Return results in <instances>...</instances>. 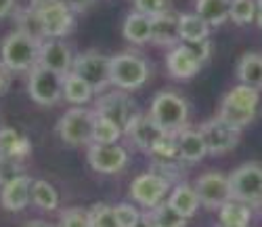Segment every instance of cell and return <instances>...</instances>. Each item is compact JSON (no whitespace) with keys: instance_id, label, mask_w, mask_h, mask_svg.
Masks as SVG:
<instances>
[{"instance_id":"obj_40","label":"cell","mask_w":262,"mask_h":227,"mask_svg":"<svg viewBox=\"0 0 262 227\" xmlns=\"http://www.w3.org/2000/svg\"><path fill=\"white\" fill-rule=\"evenodd\" d=\"M185 47L198 57V61L204 65L208 59H210V55H212V44H210V40H200V42H183Z\"/></svg>"},{"instance_id":"obj_43","label":"cell","mask_w":262,"mask_h":227,"mask_svg":"<svg viewBox=\"0 0 262 227\" xmlns=\"http://www.w3.org/2000/svg\"><path fill=\"white\" fill-rule=\"evenodd\" d=\"M7 74H5V70H3V67H0V95H3L5 93V88H7Z\"/></svg>"},{"instance_id":"obj_24","label":"cell","mask_w":262,"mask_h":227,"mask_svg":"<svg viewBox=\"0 0 262 227\" xmlns=\"http://www.w3.org/2000/svg\"><path fill=\"white\" fill-rule=\"evenodd\" d=\"M237 78L256 90L262 88V53H246L237 63Z\"/></svg>"},{"instance_id":"obj_20","label":"cell","mask_w":262,"mask_h":227,"mask_svg":"<svg viewBox=\"0 0 262 227\" xmlns=\"http://www.w3.org/2000/svg\"><path fill=\"white\" fill-rule=\"evenodd\" d=\"M151 42L158 47H179L181 32H179V15L164 13L151 17Z\"/></svg>"},{"instance_id":"obj_47","label":"cell","mask_w":262,"mask_h":227,"mask_svg":"<svg viewBox=\"0 0 262 227\" xmlns=\"http://www.w3.org/2000/svg\"><path fill=\"white\" fill-rule=\"evenodd\" d=\"M218 227H223V225H218Z\"/></svg>"},{"instance_id":"obj_6","label":"cell","mask_w":262,"mask_h":227,"mask_svg":"<svg viewBox=\"0 0 262 227\" xmlns=\"http://www.w3.org/2000/svg\"><path fill=\"white\" fill-rule=\"evenodd\" d=\"M149 78V63L141 55L120 53L112 57V84L122 90H137Z\"/></svg>"},{"instance_id":"obj_5","label":"cell","mask_w":262,"mask_h":227,"mask_svg":"<svg viewBox=\"0 0 262 227\" xmlns=\"http://www.w3.org/2000/svg\"><path fill=\"white\" fill-rule=\"evenodd\" d=\"M149 116L154 118L164 130L179 133L187 126L189 120V103L174 90H162L151 103Z\"/></svg>"},{"instance_id":"obj_48","label":"cell","mask_w":262,"mask_h":227,"mask_svg":"<svg viewBox=\"0 0 262 227\" xmlns=\"http://www.w3.org/2000/svg\"><path fill=\"white\" fill-rule=\"evenodd\" d=\"M260 206H262V204H260Z\"/></svg>"},{"instance_id":"obj_32","label":"cell","mask_w":262,"mask_h":227,"mask_svg":"<svg viewBox=\"0 0 262 227\" xmlns=\"http://www.w3.org/2000/svg\"><path fill=\"white\" fill-rule=\"evenodd\" d=\"M183 162L181 160H162V158H156V162L151 164V173L158 175L160 179H164L168 185H179L183 183Z\"/></svg>"},{"instance_id":"obj_18","label":"cell","mask_w":262,"mask_h":227,"mask_svg":"<svg viewBox=\"0 0 262 227\" xmlns=\"http://www.w3.org/2000/svg\"><path fill=\"white\" fill-rule=\"evenodd\" d=\"M177 145H179V160L185 166L200 162L208 156V147H206V141L202 137L200 128L185 126L183 130H179L177 133Z\"/></svg>"},{"instance_id":"obj_15","label":"cell","mask_w":262,"mask_h":227,"mask_svg":"<svg viewBox=\"0 0 262 227\" xmlns=\"http://www.w3.org/2000/svg\"><path fill=\"white\" fill-rule=\"evenodd\" d=\"M38 65L65 76L68 72H72L74 53L61 38H47V40H42V44H40Z\"/></svg>"},{"instance_id":"obj_22","label":"cell","mask_w":262,"mask_h":227,"mask_svg":"<svg viewBox=\"0 0 262 227\" xmlns=\"http://www.w3.org/2000/svg\"><path fill=\"white\" fill-rule=\"evenodd\" d=\"M168 204H170V206L177 211L179 215H183L185 219H191L195 213H198V209L202 206L200 196H198V192H195V187H191V185H187V183L174 185V190L170 192Z\"/></svg>"},{"instance_id":"obj_11","label":"cell","mask_w":262,"mask_h":227,"mask_svg":"<svg viewBox=\"0 0 262 227\" xmlns=\"http://www.w3.org/2000/svg\"><path fill=\"white\" fill-rule=\"evenodd\" d=\"M195 192L200 196L202 206L208 211H218L225 202H229L233 198L229 175L216 173V171L200 175L198 181H195Z\"/></svg>"},{"instance_id":"obj_39","label":"cell","mask_w":262,"mask_h":227,"mask_svg":"<svg viewBox=\"0 0 262 227\" xmlns=\"http://www.w3.org/2000/svg\"><path fill=\"white\" fill-rule=\"evenodd\" d=\"M24 175V168H21V160H15V158H3L0 156V187L9 181H13L15 177Z\"/></svg>"},{"instance_id":"obj_46","label":"cell","mask_w":262,"mask_h":227,"mask_svg":"<svg viewBox=\"0 0 262 227\" xmlns=\"http://www.w3.org/2000/svg\"><path fill=\"white\" fill-rule=\"evenodd\" d=\"M135 227H154V223H151V219L145 215V217H143V219H141V221H139Z\"/></svg>"},{"instance_id":"obj_27","label":"cell","mask_w":262,"mask_h":227,"mask_svg":"<svg viewBox=\"0 0 262 227\" xmlns=\"http://www.w3.org/2000/svg\"><path fill=\"white\" fill-rule=\"evenodd\" d=\"M195 13H198L210 28L223 26L231 17V0H198Z\"/></svg>"},{"instance_id":"obj_38","label":"cell","mask_w":262,"mask_h":227,"mask_svg":"<svg viewBox=\"0 0 262 227\" xmlns=\"http://www.w3.org/2000/svg\"><path fill=\"white\" fill-rule=\"evenodd\" d=\"M135 11L147 15V17H158L164 13H170V3L172 0H133Z\"/></svg>"},{"instance_id":"obj_44","label":"cell","mask_w":262,"mask_h":227,"mask_svg":"<svg viewBox=\"0 0 262 227\" xmlns=\"http://www.w3.org/2000/svg\"><path fill=\"white\" fill-rule=\"evenodd\" d=\"M24 227H55V225H51V223H47V221H30V223H26Z\"/></svg>"},{"instance_id":"obj_19","label":"cell","mask_w":262,"mask_h":227,"mask_svg":"<svg viewBox=\"0 0 262 227\" xmlns=\"http://www.w3.org/2000/svg\"><path fill=\"white\" fill-rule=\"evenodd\" d=\"M166 67L172 78L177 80H189L193 78L195 74H198L202 70V63L198 61V57H195L185 44L181 42L179 47H174L168 57H166Z\"/></svg>"},{"instance_id":"obj_3","label":"cell","mask_w":262,"mask_h":227,"mask_svg":"<svg viewBox=\"0 0 262 227\" xmlns=\"http://www.w3.org/2000/svg\"><path fill=\"white\" fill-rule=\"evenodd\" d=\"M32 7L38 11L45 40L72 34L76 26V13L65 0H32Z\"/></svg>"},{"instance_id":"obj_25","label":"cell","mask_w":262,"mask_h":227,"mask_svg":"<svg viewBox=\"0 0 262 227\" xmlns=\"http://www.w3.org/2000/svg\"><path fill=\"white\" fill-rule=\"evenodd\" d=\"M95 95V90L91 88V84L82 80L78 74L74 72H68L63 76V99L72 103L74 107L76 105H84V103H89Z\"/></svg>"},{"instance_id":"obj_34","label":"cell","mask_w":262,"mask_h":227,"mask_svg":"<svg viewBox=\"0 0 262 227\" xmlns=\"http://www.w3.org/2000/svg\"><path fill=\"white\" fill-rule=\"evenodd\" d=\"M258 0H231V17L237 26H248L256 21Z\"/></svg>"},{"instance_id":"obj_33","label":"cell","mask_w":262,"mask_h":227,"mask_svg":"<svg viewBox=\"0 0 262 227\" xmlns=\"http://www.w3.org/2000/svg\"><path fill=\"white\" fill-rule=\"evenodd\" d=\"M120 137H122V130H120L118 124H114L109 118H103V116H97V118H95L93 143L109 145V143H118Z\"/></svg>"},{"instance_id":"obj_13","label":"cell","mask_w":262,"mask_h":227,"mask_svg":"<svg viewBox=\"0 0 262 227\" xmlns=\"http://www.w3.org/2000/svg\"><path fill=\"white\" fill-rule=\"evenodd\" d=\"M170 185L164 179H160L154 173H143L139 175L133 183H130V198H133L137 204H141L143 209H156L158 204L164 202L166 194H168Z\"/></svg>"},{"instance_id":"obj_7","label":"cell","mask_w":262,"mask_h":227,"mask_svg":"<svg viewBox=\"0 0 262 227\" xmlns=\"http://www.w3.org/2000/svg\"><path fill=\"white\" fill-rule=\"evenodd\" d=\"M72 72L91 84L95 93H101L112 84V57L97 51H89L74 57Z\"/></svg>"},{"instance_id":"obj_10","label":"cell","mask_w":262,"mask_h":227,"mask_svg":"<svg viewBox=\"0 0 262 227\" xmlns=\"http://www.w3.org/2000/svg\"><path fill=\"white\" fill-rule=\"evenodd\" d=\"M231 194L246 204H262V164L248 162L229 175Z\"/></svg>"},{"instance_id":"obj_36","label":"cell","mask_w":262,"mask_h":227,"mask_svg":"<svg viewBox=\"0 0 262 227\" xmlns=\"http://www.w3.org/2000/svg\"><path fill=\"white\" fill-rule=\"evenodd\" d=\"M57 227H91V215L86 209H80V206L65 209L59 215Z\"/></svg>"},{"instance_id":"obj_35","label":"cell","mask_w":262,"mask_h":227,"mask_svg":"<svg viewBox=\"0 0 262 227\" xmlns=\"http://www.w3.org/2000/svg\"><path fill=\"white\" fill-rule=\"evenodd\" d=\"M91 215V227H120L118 219H116V211L109 204H95L93 209H89Z\"/></svg>"},{"instance_id":"obj_14","label":"cell","mask_w":262,"mask_h":227,"mask_svg":"<svg viewBox=\"0 0 262 227\" xmlns=\"http://www.w3.org/2000/svg\"><path fill=\"white\" fill-rule=\"evenodd\" d=\"M89 162H91L93 171H97L101 175H114V173H120L122 168H126L128 152L118 143H109V145L91 143Z\"/></svg>"},{"instance_id":"obj_37","label":"cell","mask_w":262,"mask_h":227,"mask_svg":"<svg viewBox=\"0 0 262 227\" xmlns=\"http://www.w3.org/2000/svg\"><path fill=\"white\" fill-rule=\"evenodd\" d=\"M114 211H116V219H118L120 227H135L143 219V215L139 213V209L133 206V204H128V202L116 204Z\"/></svg>"},{"instance_id":"obj_4","label":"cell","mask_w":262,"mask_h":227,"mask_svg":"<svg viewBox=\"0 0 262 227\" xmlns=\"http://www.w3.org/2000/svg\"><path fill=\"white\" fill-rule=\"evenodd\" d=\"M95 109H86L76 105L68 109L57 122V133L65 145H91L93 143V128H95Z\"/></svg>"},{"instance_id":"obj_29","label":"cell","mask_w":262,"mask_h":227,"mask_svg":"<svg viewBox=\"0 0 262 227\" xmlns=\"http://www.w3.org/2000/svg\"><path fill=\"white\" fill-rule=\"evenodd\" d=\"M32 202L42 211H57L59 209V194L49 181L34 179L32 181Z\"/></svg>"},{"instance_id":"obj_23","label":"cell","mask_w":262,"mask_h":227,"mask_svg":"<svg viewBox=\"0 0 262 227\" xmlns=\"http://www.w3.org/2000/svg\"><path fill=\"white\" fill-rule=\"evenodd\" d=\"M252 219L250 204L231 198L218 209V225L223 227H248Z\"/></svg>"},{"instance_id":"obj_17","label":"cell","mask_w":262,"mask_h":227,"mask_svg":"<svg viewBox=\"0 0 262 227\" xmlns=\"http://www.w3.org/2000/svg\"><path fill=\"white\" fill-rule=\"evenodd\" d=\"M32 181L34 179L24 173L0 187V204L5 211L19 213L28 206L32 202Z\"/></svg>"},{"instance_id":"obj_41","label":"cell","mask_w":262,"mask_h":227,"mask_svg":"<svg viewBox=\"0 0 262 227\" xmlns=\"http://www.w3.org/2000/svg\"><path fill=\"white\" fill-rule=\"evenodd\" d=\"M65 3L74 9V13H84L89 7L95 5V0H65Z\"/></svg>"},{"instance_id":"obj_30","label":"cell","mask_w":262,"mask_h":227,"mask_svg":"<svg viewBox=\"0 0 262 227\" xmlns=\"http://www.w3.org/2000/svg\"><path fill=\"white\" fill-rule=\"evenodd\" d=\"M147 217L151 219L154 227H187V219L174 211L168 204V200L158 204L156 209H151L147 213Z\"/></svg>"},{"instance_id":"obj_1","label":"cell","mask_w":262,"mask_h":227,"mask_svg":"<svg viewBox=\"0 0 262 227\" xmlns=\"http://www.w3.org/2000/svg\"><path fill=\"white\" fill-rule=\"evenodd\" d=\"M40 40L24 34V32H11L0 47V59H3V67L9 72H32L38 65L40 57Z\"/></svg>"},{"instance_id":"obj_12","label":"cell","mask_w":262,"mask_h":227,"mask_svg":"<svg viewBox=\"0 0 262 227\" xmlns=\"http://www.w3.org/2000/svg\"><path fill=\"white\" fill-rule=\"evenodd\" d=\"M200 130H202V137L206 141L208 154H212V156L227 154V152L235 149V145L239 143V139H242V128L225 122L218 116L212 120H206L200 126Z\"/></svg>"},{"instance_id":"obj_21","label":"cell","mask_w":262,"mask_h":227,"mask_svg":"<svg viewBox=\"0 0 262 227\" xmlns=\"http://www.w3.org/2000/svg\"><path fill=\"white\" fill-rule=\"evenodd\" d=\"M30 139L21 135L17 128L3 126L0 128V156L3 158H15V160H24L30 154Z\"/></svg>"},{"instance_id":"obj_45","label":"cell","mask_w":262,"mask_h":227,"mask_svg":"<svg viewBox=\"0 0 262 227\" xmlns=\"http://www.w3.org/2000/svg\"><path fill=\"white\" fill-rule=\"evenodd\" d=\"M256 24L262 30V0H258V9H256Z\"/></svg>"},{"instance_id":"obj_28","label":"cell","mask_w":262,"mask_h":227,"mask_svg":"<svg viewBox=\"0 0 262 227\" xmlns=\"http://www.w3.org/2000/svg\"><path fill=\"white\" fill-rule=\"evenodd\" d=\"M179 32L183 42H200V40H208L210 26L198 13H185L179 15Z\"/></svg>"},{"instance_id":"obj_16","label":"cell","mask_w":262,"mask_h":227,"mask_svg":"<svg viewBox=\"0 0 262 227\" xmlns=\"http://www.w3.org/2000/svg\"><path fill=\"white\" fill-rule=\"evenodd\" d=\"M168 130H164L154 118L149 116H143V113H139V116L135 118V122L128 126V130L124 133L126 137L133 141L141 152H147V154H154L156 145L160 143V139L164 137Z\"/></svg>"},{"instance_id":"obj_31","label":"cell","mask_w":262,"mask_h":227,"mask_svg":"<svg viewBox=\"0 0 262 227\" xmlns=\"http://www.w3.org/2000/svg\"><path fill=\"white\" fill-rule=\"evenodd\" d=\"M15 21H17V30L24 32L36 40H45V32H42V24H40V17H38V11L30 5L28 9H19L17 15H15Z\"/></svg>"},{"instance_id":"obj_26","label":"cell","mask_w":262,"mask_h":227,"mask_svg":"<svg viewBox=\"0 0 262 227\" xmlns=\"http://www.w3.org/2000/svg\"><path fill=\"white\" fill-rule=\"evenodd\" d=\"M122 32H124V38L133 44H145V42H151V17L135 11L130 13L126 19H124V26H122Z\"/></svg>"},{"instance_id":"obj_8","label":"cell","mask_w":262,"mask_h":227,"mask_svg":"<svg viewBox=\"0 0 262 227\" xmlns=\"http://www.w3.org/2000/svg\"><path fill=\"white\" fill-rule=\"evenodd\" d=\"M28 93L38 105L51 107L63 99V76L36 65L28 72Z\"/></svg>"},{"instance_id":"obj_42","label":"cell","mask_w":262,"mask_h":227,"mask_svg":"<svg viewBox=\"0 0 262 227\" xmlns=\"http://www.w3.org/2000/svg\"><path fill=\"white\" fill-rule=\"evenodd\" d=\"M15 11V0H0V19L9 17Z\"/></svg>"},{"instance_id":"obj_9","label":"cell","mask_w":262,"mask_h":227,"mask_svg":"<svg viewBox=\"0 0 262 227\" xmlns=\"http://www.w3.org/2000/svg\"><path fill=\"white\" fill-rule=\"evenodd\" d=\"M95 113L103 118H109L114 124L120 126L122 133L128 130V126L135 122V118L139 116V105L130 99L126 93H105L97 99L95 103Z\"/></svg>"},{"instance_id":"obj_2","label":"cell","mask_w":262,"mask_h":227,"mask_svg":"<svg viewBox=\"0 0 262 227\" xmlns=\"http://www.w3.org/2000/svg\"><path fill=\"white\" fill-rule=\"evenodd\" d=\"M258 103H260L258 90L252 86H246V84H239L225 95V99L221 103V111H218V118H223L225 122H229L237 128H244L256 118Z\"/></svg>"}]
</instances>
